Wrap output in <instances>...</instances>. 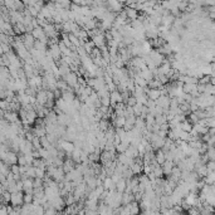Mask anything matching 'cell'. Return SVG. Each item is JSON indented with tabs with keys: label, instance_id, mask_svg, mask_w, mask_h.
<instances>
[{
	"label": "cell",
	"instance_id": "obj_7",
	"mask_svg": "<svg viewBox=\"0 0 215 215\" xmlns=\"http://www.w3.org/2000/svg\"><path fill=\"white\" fill-rule=\"evenodd\" d=\"M127 14H128V17L132 18V19H136V18H137V12H136V10L128 9V10H127Z\"/></svg>",
	"mask_w": 215,
	"mask_h": 215
},
{
	"label": "cell",
	"instance_id": "obj_3",
	"mask_svg": "<svg viewBox=\"0 0 215 215\" xmlns=\"http://www.w3.org/2000/svg\"><path fill=\"white\" fill-rule=\"evenodd\" d=\"M180 128H181L182 131L190 132V131H191V128H192V123H190V122L187 121V118H186V120H184L182 122H180Z\"/></svg>",
	"mask_w": 215,
	"mask_h": 215
},
{
	"label": "cell",
	"instance_id": "obj_6",
	"mask_svg": "<svg viewBox=\"0 0 215 215\" xmlns=\"http://www.w3.org/2000/svg\"><path fill=\"white\" fill-rule=\"evenodd\" d=\"M135 103H136V98H135V96L130 94V97H128V98H127V101H126V104H127V106H131V107H132V106H134Z\"/></svg>",
	"mask_w": 215,
	"mask_h": 215
},
{
	"label": "cell",
	"instance_id": "obj_5",
	"mask_svg": "<svg viewBox=\"0 0 215 215\" xmlns=\"http://www.w3.org/2000/svg\"><path fill=\"white\" fill-rule=\"evenodd\" d=\"M35 177L44 179L45 177V170H43L40 167H35Z\"/></svg>",
	"mask_w": 215,
	"mask_h": 215
},
{
	"label": "cell",
	"instance_id": "obj_1",
	"mask_svg": "<svg viewBox=\"0 0 215 215\" xmlns=\"http://www.w3.org/2000/svg\"><path fill=\"white\" fill-rule=\"evenodd\" d=\"M62 79H64V81H66V83H67L69 87H72V88H73V87L78 83V74H77L76 72H72V71H71V72H69L68 74H66Z\"/></svg>",
	"mask_w": 215,
	"mask_h": 215
},
{
	"label": "cell",
	"instance_id": "obj_2",
	"mask_svg": "<svg viewBox=\"0 0 215 215\" xmlns=\"http://www.w3.org/2000/svg\"><path fill=\"white\" fill-rule=\"evenodd\" d=\"M125 187H126V179H125V177H121V179L116 182V191L123 192V191H125Z\"/></svg>",
	"mask_w": 215,
	"mask_h": 215
},
{
	"label": "cell",
	"instance_id": "obj_4",
	"mask_svg": "<svg viewBox=\"0 0 215 215\" xmlns=\"http://www.w3.org/2000/svg\"><path fill=\"white\" fill-rule=\"evenodd\" d=\"M125 122H126V117H125V116H117V117L115 118V121H113L115 127H123Z\"/></svg>",
	"mask_w": 215,
	"mask_h": 215
}]
</instances>
